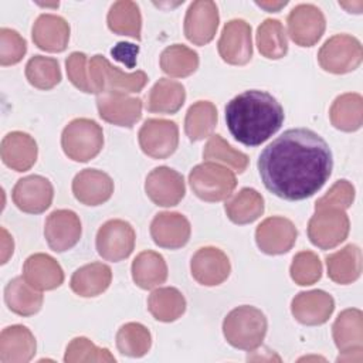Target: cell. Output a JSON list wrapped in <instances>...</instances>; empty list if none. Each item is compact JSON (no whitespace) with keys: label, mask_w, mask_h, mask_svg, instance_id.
Instances as JSON below:
<instances>
[{"label":"cell","mask_w":363,"mask_h":363,"mask_svg":"<svg viewBox=\"0 0 363 363\" xmlns=\"http://www.w3.org/2000/svg\"><path fill=\"white\" fill-rule=\"evenodd\" d=\"M258 172L272 194L298 201L313 196L332 173L328 142L308 128L285 130L259 155Z\"/></svg>","instance_id":"obj_1"},{"label":"cell","mask_w":363,"mask_h":363,"mask_svg":"<svg viewBox=\"0 0 363 363\" xmlns=\"http://www.w3.org/2000/svg\"><path fill=\"white\" fill-rule=\"evenodd\" d=\"M284 118V108L267 91H244L225 105L227 128L245 146H258L268 140L282 126Z\"/></svg>","instance_id":"obj_2"},{"label":"cell","mask_w":363,"mask_h":363,"mask_svg":"<svg viewBox=\"0 0 363 363\" xmlns=\"http://www.w3.org/2000/svg\"><path fill=\"white\" fill-rule=\"evenodd\" d=\"M267 318L255 306L242 305L227 313L223 322L225 340L235 349L254 350L267 335Z\"/></svg>","instance_id":"obj_3"},{"label":"cell","mask_w":363,"mask_h":363,"mask_svg":"<svg viewBox=\"0 0 363 363\" xmlns=\"http://www.w3.org/2000/svg\"><path fill=\"white\" fill-rule=\"evenodd\" d=\"M88 78L94 94H133L142 91L147 82V75L143 71L123 72L101 54L91 57Z\"/></svg>","instance_id":"obj_4"},{"label":"cell","mask_w":363,"mask_h":363,"mask_svg":"<svg viewBox=\"0 0 363 363\" xmlns=\"http://www.w3.org/2000/svg\"><path fill=\"white\" fill-rule=\"evenodd\" d=\"M61 146L69 159L88 162L94 159L104 146L102 128L92 119L77 118L64 128Z\"/></svg>","instance_id":"obj_5"},{"label":"cell","mask_w":363,"mask_h":363,"mask_svg":"<svg viewBox=\"0 0 363 363\" xmlns=\"http://www.w3.org/2000/svg\"><path fill=\"white\" fill-rule=\"evenodd\" d=\"M193 193L204 201H221L231 196L237 186L233 170L216 162H203L189 174Z\"/></svg>","instance_id":"obj_6"},{"label":"cell","mask_w":363,"mask_h":363,"mask_svg":"<svg viewBox=\"0 0 363 363\" xmlns=\"http://www.w3.org/2000/svg\"><path fill=\"white\" fill-rule=\"evenodd\" d=\"M363 58L360 41L349 34H336L325 41L318 52L320 67L332 74H346L356 69Z\"/></svg>","instance_id":"obj_7"},{"label":"cell","mask_w":363,"mask_h":363,"mask_svg":"<svg viewBox=\"0 0 363 363\" xmlns=\"http://www.w3.org/2000/svg\"><path fill=\"white\" fill-rule=\"evenodd\" d=\"M350 223L345 210L315 208V214L308 223V237L311 242L322 250H330L346 240Z\"/></svg>","instance_id":"obj_8"},{"label":"cell","mask_w":363,"mask_h":363,"mask_svg":"<svg viewBox=\"0 0 363 363\" xmlns=\"http://www.w3.org/2000/svg\"><path fill=\"white\" fill-rule=\"evenodd\" d=\"M332 335L340 354L337 362L363 360V313L350 308L340 312L332 326Z\"/></svg>","instance_id":"obj_9"},{"label":"cell","mask_w":363,"mask_h":363,"mask_svg":"<svg viewBox=\"0 0 363 363\" xmlns=\"http://www.w3.org/2000/svg\"><path fill=\"white\" fill-rule=\"evenodd\" d=\"M135 238V230L128 221L119 218L109 220L96 233V251L104 259L118 262L132 254Z\"/></svg>","instance_id":"obj_10"},{"label":"cell","mask_w":363,"mask_h":363,"mask_svg":"<svg viewBox=\"0 0 363 363\" xmlns=\"http://www.w3.org/2000/svg\"><path fill=\"white\" fill-rule=\"evenodd\" d=\"M139 145L153 159L169 157L179 145V129L173 121L147 119L139 129Z\"/></svg>","instance_id":"obj_11"},{"label":"cell","mask_w":363,"mask_h":363,"mask_svg":"<svg viewBox=\"0 0 363 363\" xmlns=\"http://www.w3.org/2000/svg\"><path fill=\"white\" fill-rule=\"evenodd\" d=\"M288 33L291 40L301 47L315 45L325 33V16L313 4H298L288 16Z\"/></svg>","instance_id":"obj_12"},{"label":"cell","mask_w":363,"mask_h":363,"mask_svg":"<svg viewBox=\"0 0 363 363\" xmlns=\"http://www.w3.org/2000/svg\"><path fill=\"white\" fill-rule=\"evenodd\" d=\"M220 57L231 65H244L252 57L251 26L241 20L234 18L225 23L218 40Z\"/></svg>","instance_id":"obj_13"},{"label":"cell","mask_w":363,"mask_h":363,"mask_svg":"<svg viewBox=\"0 0 363 363\" xmlns=\"http://www.w3.org/2000/svg\"><path fill=\"white\" fill-rule=\"evenodd\" d=\"M11 197L21 211L40 214L51 206L54 189L48 179L40 174H31L20 179L14 184Z\"/></svg>","instance_id":"obj_14"},{"label":"cell","mask_w":363,"mask_h":363,"mask_svg":"<svg viewBox=\"0 0 363 363\" xmlns=\"http://www.w3.org/2000/svg\"><path fill=\"white\" fill-rule=\"evenodd\" d=\"M145 191L147 197L157 206H176L186 193L183 176L167 166L153 169L145 182Z\"/></svg>","instance_id":"obj_15"},{"label":"cell","mask_w":363,"mask_h":363,"mask_svg":"<svg viewBox=\"0 0 363 363\" xmlns=\"http://www.w3.org/2000/svg\"><path fill=\"white\" fill-rule=\"evenodd\" d=\"M298 237L296 227L285 217H268L255 230L258 248L269 255L288 252Z\"/></svg>","instance_id":"obj_16"},{"label":"cell","mask_w":363,"mask_h":363,"mask_svg":"<svg viewBox=\"0 0 363 363\" xmlns=\"http://www.w3.org/2000/svg\"><path fill=\"white\" fill-rule=\"evenodd\" d=\"M218 20V9L214 1H193L189 6L184 17L186 38L196 45H204L210 43L216 35Z\"/></svg>","instance_id":"obj_17"},{"label":"cell","mask_w":363,"mask_h":363,"mask_svg":"<svg viewBox=\"0 0 363 363\" xmlns=\"http://www.w3.org/2000/svg\"><path fill=\"white\" fill-rule=\"evenodd\" d=\"M81 221L72 210L52 211L44 225V235L48 247L55 252H64L72 248L81 238Z\"/></svg>","instance_id":"obj_18"},{"label":"cell","mask_w":363,"mask_h":363,"mask_svg":"<svg viewBox=\"0 0 363 363\" xmlns=\"http://www.w3.org/2000/svg\"><path fill=\"white\" fill-rule=\"evenodd\" d=\"M193 278L206 286L224 282L231 271L228 257L216 247H203L194 252L190 262Z\"/></svg>","instance_id":"obj_19"},{"label":"cell","mask_w":363,"mask_h":363,"mask_svg":"<svg viewBox=\"0 0 363 363\" xmlns=\"http://www.w3.org/2000/svg\"><path fill=\"white\" fill-rule=\"evenodd\" d=\"M96 108L99 116L116 126H133L142 116V101L128 94H98Z\"/></svg>","instance_id":"obj_20"},{"label":"cell","mask_w":363,"mask_h":363,"mask_svg":"<svg viewBox=\"0 0 363 363\" xmlns=\"http://www.w3.org/2000/svg\"><path fill=\"white\" fill-rule=\"evenodd\" d=\"M335 309L333 298L320 289L299 292L291 303L294 318L302 325H322L325 323Z\"/></svg>","instance_id":"obj_21"},{"label":"cell","mask_w":363,"mask_h":363,"mask_svg":"<svg viewBox=\"0 0 363 363\" xmlns=\"http://www.w3.org/2000/svg\"><path fill=\"white\" fill-rule=\"evenodd\" d=\"M190 223L180 213L163 211L155 216L150 223V235L156 245L176 250L187 244L190 238Z\"/></svg>","instance_id":"obj_22"},{"label":"cell","mask_w":363,"mask_h":363,"mask_svg":"<svg viewBox=\"0 0 363 363\" xmlns=\"http://www.w3.org/2000/svg\"><path fill=\"white\" fill-rule=\"evenodd\" d=\"M72 193L85 206H99L111 199L113 182L102 170L84 169L72 180Z\"/></svg>","instance_id":"obj_23"},{"label":"cell","mask_w":363,"mask_h":363,"mask_svg":"<svg viewBox=\"0 0 363 363\" xmlns=\"http://www.w3.org/2000/svg\"><path fill=\"white\" fill-rule=\"evenodd\" d=\"M23 278L38 291H50L64 282V271L51 255L38 252L24 261Z\"/></svg>","instance_id":"obj_24"},{"label":"cell","mask_w":363,"mask_h":363,"mask_svg":"<svg viewBox=\"0 0 363 363\" xmlns=\"http://www.w3.org/2000/svg\"><path fill=\"white\" fill-rule=\"evenodd\" d=\"M35 337L31 330L23 325L4 328L0 335V362L26 363L35 354Z\"/></svg>","instance_id":"obj_25"},{"label":"cell","mask_w":363,"mask_h":363,"mask_svg":"<svg viewBox=\"0 0 363 363\" xmlns=\"http://www.w3.org/2000/svg\"><path fill=\"white\" fill-rule=\"evenodd\" d=\"M31 35L40 50L61 52L68 45L69 26L61 16L41 14L33 24Z\"/></svg>","instance_id":"obj_26"},{"label":"cell","mask_w":363,"mask_h":363,"mask_svg":"<svg viewBox=\"0 0 363 363\" xmlns=\"http://www.w3.org/2000/svg\"><path fill=\"white\" fill-rule=\"evenodd\" d=\"M0 155L6 166L16 172H26L37 160V143L28 133L14 130L3 138Z\"/></svg>","instance_id":"obj_27"},{"label":"cell","mask_w":363,"mask_h":363,"mask_svg":"<svg viewBox=\"0 0 363 363\" xmlns=\"http://www.w3.org/2000/svg\"><path fill=\"white\" fill-rule=\"evenodd\" d=\"M112 281V271L106 264L91 262L78 268L71 277V289L84 298L101 295Z\"/></svg>","instance_id":"obj_28"},{"label":"cell","mask_w":363,"mask_h":363,"mask_svg":"<svg viewBox=\"0 0 363 363\" xmlns=\"http://www.w3.org/2000/svg\"><path fill=\"white\" fill-rule=\"evenodd\" d=\"M329 278L336 284H352L362 272V251L357 245L349 244L340 251L326 257Z\"/></svg>","instance_id":"obj_29"},{"label":"cell","mask_w":363,"mask_h":363,"mask_svg":"<svg viewBox=\"0 0 363 363\" xmlns=\"http://www.w3.org/2000/svg\"><path fill=\"white\" fill-rule=\"evenodd\" d=\"M133 282L142 289H152L163 284L167 278L164 258L155 251H142L132 262Z\"/></svg>","instance_id":"obj_30"},{"label":"cell","mask_w":363,"mask_h":363,"mask_svg":"<svg viewBox=\"0 0 363 363\" xmlns=\"http://www.w3.org/2000/svg\"><path fill=\"white\" fill-rule=\"evenodd\" d=\"M4 301L11 312L31 316L41 309L43 294L27 284L23 277H16L4 288Z\"/></svg>","instance_id":"obj_31"},{"label":"cell","mask_w":363,"mask_h":363,"mask_svg":"<svg viewBox=\"0 0 363 363\" xmlns=\"http://www.w3.org/2000/svg\"><path fill=\"white\" fill-rule=\"evenodd\" d=\"M332 125L343 132H354L363 123V99L360 94L347 92L339 95L329 111Z\"/></svg>","instance_id":"obj_32"},{"label":"cell","mask_w":363,"mask_h":363,"mask_svg":"<svg viewBox=\"0 0 363 363\" xmlns=\"http://www.w3.org/2000/svg\"><path fill=\"white\" fill-rule=\"evenodd\" d=\"M184 86L173 79L160 78L150 89L146 108L155 113H176L184 104Z\"/></svg>","instance_id":"obj_33"},{"label":"cell","mask_w":363,"mask_h":363,"mask_svg":"<svg viewBox=\"0 0 363 363\" xmlns=\"http://www.w3.org/2000/svg\"><path fill=\"white\" fill-rule=\"evenodd\" d=\"M224 210L233 223L248 224L264 213V199L255 189L244 187L225 201Z\"/></svg>","instance_id":"obj_34"},{"label":"cell","mask_w":363,"mask_h":363,"mask_svg":"<svg viewBox=\"0 0 363 363\" xmlns=\"http://www.w3.org/2000/svg\"><path fill=\"white\" fill-rule=\"evenodd\" d=\"M147 309L155 319L160 322H173L186 311V299L176 288H157L147 298Z\"/></svg>","instance_id":"obj_35"},{"label":"cell","mask_w":363,"mask_h":363,"mask_svg":"<svg viewBox=\"0 0 363 363\" xmlns=\"http://www.w3.org/2000/svg\"><path fill=\"white\" fill-rule=\"evenodd\" d=\"M108 27L115 34L129 35L135 40H140L142 16L139 6L135 1L121 0L111 6L108 11Z\"/></svg>","instance_id":"obj_36"},{"label":"cell","mask_w":363,"mask_h":363,"mask_svg":"<svg viewBox=\"0 0 363 363\" xmlns=\"http://www.w3.org/2000/svg\"><path fill=\"white\" fill-rule=\"evenodd\" d=\"M217 108L210 101H197L186 113L184 132L191 142L207 138L217 125Z\"/></svg>","instance_id":"obj_37"},{"label":"cell","mask_w":363,"mask_h":363,"mask_svg":"<svg viewBox=\"0 0 363 363\" xmlns=\"http://www.w3.org/2000/svg\"><path fill=\"white\" fill-rule=\"evenodd\" d=\"M199 67V55L183 44L166 47L160 54V68L164 74L183 78L191 75Z\"/></svg>","instance_id":"obj_38"},{"label":"cell","mask_w":363,"mask_h":363,"mask_svg":"<svg viewBox=\"0 0 363 363\" xmlns=\"http://www.w3.org/2000/svg\"><path fill=\"white\" fill-rule=\"evenodd\" d=\"M257 45L264 57L269 60L282 58L288 51V41L282 23L275 18L264 20L257 28Z\"/></svg>","instance_id":"obj_39"},{"label":"cell","mask_w":363,"mask_h":363,"mask_svg":"<svg viewBox=\"0 0 363 363\" xmlns=\"http://www.w3.org/2000/svg\"><path fill=\"white\" fill-rule=\"evenodd\" d=\"M152 345V336L146 326L138 322H129L121 326L116 333L118 350L129 357L145 356Z\"/></svg>","instance_id":"obj_40"},{"label":"cell","mask_w":363,"mask_h":363,"mask_svg":"<svg viewBox=\"0 0 363 363\" xmlns=\"http://www.w3.org/2000/svg\"><path fill=\"white\" fill-rule=\"evenodd\" d=\"M26 78L38 89H51L61 81L60 64L55 58L34 55L26 65Z\"/></svg>","instance_id":"obj_41"},{"label":"cell","mask_w":363,"mask_h":363,"mask_svg":"<svg viewBox=\"0 0 363 363\" xmlns=\"http://www.w3.org/2000/svg\"><path fill=\"white\" fill-rule=\"evenodd\" d=\"M203 157L206 162L227 164L238 173H242L248 166V156L240 150L233 149L220 135H211L204 146Z\"/></svg>","instance_id":"obj_42"},{"label":"cell","mask_w":363,"mask_h":363,"mask_svg":"<svg viewBox=\"0 0 363 363\" xmlns=\"http://www.w3.org/2000/svg\"><path fill=\"white\" fill-rule=\"evenodd\" d=\"M64 362L67 363H82V362H115L113 354L106 347L95 346L86 337L72 339L65 350Z\"/></svg>","instance_id":"obj_43"},{"label":"cell","mask_w":363,"mask_h":363,"mask_svg":"<svg viewBox=\"0 0 363 363\" xmlns=\"http://www.w3.org/2000/svg\"><path fill=\"white\" fill-rule=\"evenodd\" d=\"M289 272L298 285H312L322 277V262L315 252L301 251L294 257Z\"/></svg>","instance_id":"obj_44"},{"label":"cell","mask_w":363,"mask_h":363,"mask_svg":"<svg viewBox=\"0 0 363 363\" xmlns=\"http://www.w3.org/2000/svg\"><path fill=\"white\" fill-rule=\"evenodd\" d=\"M27 51L26 40L11 28H0V64L3 67L14 65Z\"/></svg>","instance_id":"obj_45"},{"label":"cell","mask_w":363,"mask_h":363,"mask_svg":"<svg viewBox=\"0 0 363 363\" xmlns=\"http://www.w3.org/2000/svg\"><path fill=\"white\" fill-rule=\"evenodd\" d=\"M354 200V187L350 182L342 179L337 180L325 196L316 200L315 208H325V207H332V208H340L346 210L352 206Z\"/></svg>","instance_id":"obj_46"},{"label":"cell","mask_w":363,"mask_h":363,"mask_svg":"<svg viewBox=\"0 0 363 363\" xmlns=\"http://www.w3.org/2000/svg\"><path fill=\"white\" fill-rule=\"evenodd\" d=\"M65 67H67L68 79L72 82L74 86H77L79 91L86 94L94 92L88 78L86 55L84 52H79V51L71 52L65 61Z\"/></svg>","instance_id":"obj_47"},{"label":"cell","mask_w":363,"mask_h":363,"mask_svg":"<svg viewBox=\"0 0 363 363\" xmlns=\"http://www.w3.org/2000/svg\"><path fill=\"white\" fill-rule=\"evenodd\" d=\"M139 48L130 43H119L115 48H112V55L115 60L123 62L125 65H128L129 68H132L135 65L136 61V55H138Z\"/></svg>","instance_id":"obj_48"},{"label":"cell","mask_w":363,"mask_h":363,"mask_svg":"<svg viewBox=\"0 0 363 363\" xmlns=\"http://www.w3.org/2000/svg\"><path fill=\"white\" fill-rule=\"evenodd\" d=\"M14 250L13 237L7 233L6 228H1V264H6L7 259L11 257Z\"/></svg>","instance_id":"obj_49"},{"label":"cell","mask_w":363,"mask_h":363,"mask_svg":"<svg viewBox=\"0 0 363 363\" xmlns=\"http://www.w3.org/2000/svg\"><path fill=\"white\" fill-rule=\"evenodd\" d=\"M288 1H257V6L265 9L267 11H279L282 7L286 6Z\"/></svg>","instance_id":"obj_50"},{"label":"cell","mask_w":363,"mask_h":363,"mask_svg":"<svg viewBox=\"0 0 363 363\" xmlns=\"http://www.w3.org/2000/svg\"><path fill=\"white\" fill-rule=\"evenodd\" d=\"M342 7H345L349 13H360L362 11V7H363V3L362 1H356V3H339Z\"/></svg>","instance_id":"obj_51"}]
</instances>
